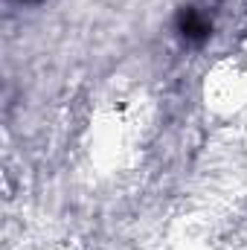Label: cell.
<instances>
[{
	"label": "cell",
	"mask_w": 247,
	"mask_h": 250,
	"mask_svg": "<svg viewBox=\"0 0 247 250\" xmlns=\"http://www.w3.org/2000/svg\"><path fill=\"white\" fill-rule=\"evenodd\" d=\"M21 3H38V0H21Z\"/></svg>",
	"instance_id": "cell-1"
}]
</instances>
